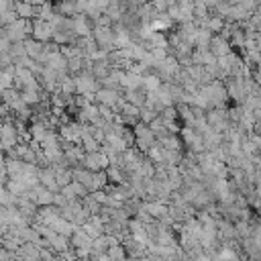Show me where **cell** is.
Returning a JSON list of instances; mask_svg holds the SVG:
<instances>
[{
	"instance_id": "cell-13",
	"label": "cell",
	"mask_w": 261,
	"mask_h": 261,
	"mask_svg": "<svg viewBox=\"0 0 261 261\" xmlns=\"http://www.w3.org/2000/svg\"><path fill=\"white\" fill-rule=\"evenodd\" d=\"M31 4H35V6H45V4H49L47 0H29Z\"/></svg>"
},
{
	"instance_id": "cell-2",
	"label": "cell",
	"mask_w": 261,
	"mask_h": 261,
	"mask_svg": "<svg viewBox=\"0 0 261 261\" xmlns=\"http://www.w3.org/2000/svg\"><path fill=\"white\" fill-rule=\"evenodd\" d=\"M71 29H73V33H75L77 37H90V35L94 33V27H92V22H90V16H86V14H75V16H71Z\"/></svg>"
},
{
	"instance_id": "cell-12",
	"label": "cell",
	"mask_w": 261,
	"mask_h": 261,
	"mask_svg": "<svg viewBox=\"0 0 261 261\" xmlns=\"http://www.w3.org/2000/svg\"><path fill=\"white\" fill-rule=\"evenodd\" d=\"M143 86H145L149 92H157V90L161 88V82H159L157 75H147V77H143Z\"/></svg>"
},
{
	"instance_id": "cell-5",
	"label": "cell",
	"mask_w": 261,
	"mask_h": 261,
	"mask_svg": "<svg viewBox=\"0 0 261 261\" xmlns=\"http://www.w3.org/2000/svg\"><path fill=\"white\" fill-rule=\"evenodd\" d=\"M14 10H16V14H18V18H29V20L37 18V14H39V6L31 4L29 0L14 2Z\"/></svg>"
},
{
	"instance_id": "cell-4",
	"label": "cell",
	"mask_w": 261,
	"mask_h": 261,
	"mask_svg": "<svg viewBox=\"0 0 261 261\" xmlns=\"http://www.w3.org/2000/svg\"><path fill=\"white\" fill-rule=\"evenodd\" d=\"M84 163L90 171H96V169H104L108 165V157L104 153H98V151H92L84 157Z\"/></svg>"
},
{
	"instance_id": "cell-8",
	"label": "cell",
	"mask_w": 261,
	"mask_h": 261,
	"mask_svg": "<svg viewBox=\"0 0 261 261\" xmlns=\"http://www.w3.org/2000/svg\"><path fill=\"white\" fill-rule=\"evenodd\" d=\"M24 47H27V55L33 57V59H37V61L41 59V55L45 51V45L41 41H37V39H27L24 41Z\"/></svg>"
},
{
	"instance_id": "cell-7",
	"label": "cell",
	"mask_w": 261,
	"mask_h": 261,
	"mask_svg": "<svg viewBox=\"0 0 261 261\" xmlns=\"http://www.w3.org/2000/svg\"><path fill=\"white\" fill-rule=\"evenodd\" d=\"M200 27H204V29H208L210 33H220V31H224V18L222 16H208V18H204L202 22H200Z\"/></svg>"
},
{
	"instance_id": "cell-9",
	"label": "cell",
	"mask_w": 261,
	"mask_h": 261,
	"mask_svg": "<svg viewBox=\"0 0 261 261\" xmlns=\"http://www.w3.org/2000/svg\"><path fill=\"white\" fill-rule=\"evenodd\" d=\"M251 16H253V12H251V10H247V8H245V6H241V4H232V8H230V14H228V20L247 22Z\"/></svg>"
},
{
	"instance_id": "cell-11",
	"label": "cell",
	"mask_w": 261,
	"mask_h": 261,
	"mask_svg": "<svg viewBox=\"0 0 261 261\" xmlns=\"http://www.w3.org/2000/svg\"><path fill=\"white\" fill-rule=\"evenodd\" d=\"M96 98H98V102H102L104 106H112V104L118 100L116 92H112V90H98V92H96Z\"/></svg>"
},
{
	"instance_id": "cell-6",
	"label": "cell",
	"mask_w": 261,
	"mask_h": 261,
	"mask_svg": "<svg viewBox=\"0 0 261 261\" xmlns=\"http://www.w3.org/2000/svg\"><path fill=\"white\" fill-rule=\"evenodd\" d=\"M75 86H77V90L80 92H98V82H96V77L94 75H80L77 80H75Z\"/></svg>"
},
{
	"instance_id": "cell-3",
	"label": "cell",
	"mask_w": 261,
	"mask_h": 261,
	"mask_svg": "<svg viewBox=\"0 0 261 261\" xmlns=\"http://www.w3.org/2000/svg\"><path fill=\"white\" fill-rule=\"evenodd\" d=\"M208 49H210L216 57H224V55L230 53V43H228L226 37H222V35H214L212 41H210V45H208Z\"/></svg>"
},
{
	"instance_id": "cell-1",
	"label": "cell",
	"mask_w": 261,
	"mask_h": 261,
	"mask_svg": "<svg viewBox=\"0 0 261 261\" xmlns=\"http://www.w3.org/2000/svg\"><path fill=\"white\" fill-rule=\"evenodd\" d=\"M55 27L49 22V20H43V18H35L33 20V39L45 43V41H51L53 35H55Z\"/></svg>"
},
{
	"instance_id": "cell-10",
	"label": "cell",
	"mask_w": 261,
	"mask_h": 261,
	"mask_svg": "<svg viewBox=\"0 0 261 261\" xmlns=\"http://www.w3.org/2000/svg\"><path fill=\"white\" fill-rule=\"evenodd\" d=\"M55 10L59 12V14H63V16H75V14H80L77 12V6H75V0H59V4L55 6Z\"/></svg>"
}]
</instances>
